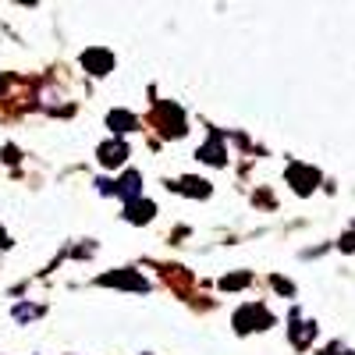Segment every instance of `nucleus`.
<instances>
[{
    "label": "nucleus",
    "mask_w": 355,
    "mask_h": 355,
    "mask_svg": "<svg viewBox=\"0 0 355 355\" xmlns=\"http://www.w3.org/2000/svg\"><path fill=\"white\" fill-rule=\"evenodd\" d=\"M270 323H274V320H270V313H266L263 306H245L239 316H234V327H239L242 334H245V331H252V327H256V331H263V327H270Z\"/></svg>",
    "instance_id": "obj_1"
},
{
    "label": "nucleus",
    "mask_w": 355,
    "mask_h": 355,
    "mask_svg": "<svg viewBox=\"0 0 355 355\" xmlns=\"http://www.w3.org/2000/svg\"><path fill=\"white\" fill-rule=\"evenodd\" d=\"M82 64L93 71V75H107V71L114 68V57H110L107 50H85V53H82Z\"/></svg>",
    "instance_id": "obj_2"
},
{
    "label": "nucleus",
    "mask_w": 355,
    "mask_h": 355,
    "mask_svg": "<svg viewBox=\"0 0 355 355\" xmlns=\"http://www.w3.org/2000/svg\"><path fill=\"white\" fill-rule=\"evenodd\" d=\"M110 192H114V196H121L125 202H132V199H139V192H142V178H139L135 171H128L117 185H110Z\"/></svg>",
    "instance_id": "obj_3"
},
{
    "label": "nucleus",
    "mask_w": 355,
    "mask_h": 355,
    "mask_svg": "<svg viewBox=\"0 0 355 355\" xmlns=\"http://www.w3.org/2000/svg\"><path fill=\"white\" fill-rule=\"evenodd\" d=\"M125 217L132 220V224H146L153 217V202L150 199H132L128 206H125Z\"/></svg>",
    "instance_id": "obj_4"
},
{
    "label": "nucleus",
    "mask_w": 355,
    "mask_h": 355,
    "mask_svg": "<svg viewBox=\"0 0 355 355\" xmlns=\"http://www.w3.org/2000/svg\"><path fill=\"white\" fill-rule=\"evenodd\" d=\"M125 157H128L125 142H107V146H100V160H103L107 167H117V164H125Z\"/></svg>",
    "instance_id": "obj_5"
},
{
    "label": "nucleus",
    "mask_w": 355,
    "mask_h": 355,
    "mask_svg": "<svg viewBox=\"0 0 355 355\" xmlns=\"http://www.w3.org/2000/svg\"><path fill=\"white\" fill-rule=\"evenodd\" d=\"M100 284H114V288H146V281L135 277V274H103Z\"/></svg>",
    "instance_id": "obj_6"
},
{
    "label": "nucleus",
    "mask_w": 355,
    "mask_h": 355,
    "mask_svg": "<svg viewBox=\"0 0 355 355\" xmlns=\"http://www.w3.org/2000/svg\"><path fill=\"white\" fill-rule=\"evenodd\" d=\"M288 178L295 182V189H299V192H309V185L316 182V171H309V167H291Z\"/></svg>",
    "instance_id": "obj_7"
},
{
    "label": "nucleus",
    "mask_w": 355,
    "mask_h": 355,
    "mask_svg": "<svg viewBox=\"0 0 355 355\" xmlns=\"http://www.w3.org/2000/svg\"><path fill=\"white\" fill-rule=\"evenodd\" d=\"M313 334H316V327H306V323H299V316H291V341L295 345H306Z\"/></svg>",
    "instance_id": "obj_8"
},
{
    "label": "nucleus",
    "mask_w": 355,
    "mask_h": 355,
    "mask_svg": "<svg viewBox=\"0 0 355 355\" xmlns=\"http://www.w3.org/2000/svg\"><path fill=\"white\" fill-rule=\"evenodd\" d=\"M110 128H114V132H132V128H135V117L125 114V110H114V114H110Z\"/></svg>",
    "instance_id": "obj_9"
},
{
    "label": "nucleus",
    "mask_w": 355,
    "mask_h": 355,
    "mask_svg": "<svg viewBox=\"0 0 355 355\" xmlns=\"http://www.w3.org/2000/svg\"><path fill=\"white\" fill-rule=\"evenodd\" d=\"M199 157H202V160H210V164H224V150H220V142L214 139L210 146H202Z\"/></svg>",
    "instance_id": "obj_10"
},
{
    "label": "nucleus",
    "mask_w": 355,
    "mask_h": 355,
    "mask_svg": "<svg viewBox=\"0 0 355 355\" xmlns=\"http://www.w3.org/2000/svg\"><path fill=\"white\" fill-rule=\"evenodd\" d=\"M220 284H224L227 291H234V288H242V284H249V274H239V277H224Z\"/></svg>",
    "instance_id": "obj_11"
},
{
    "label": "nucleus",
    "mask_w": 355,
    "mask_h": 355,
    "mask_svg": "<svg viewBox=\"0 0 355 355\" xmlns=\"http://www.w3.org/2000/svg\"><path fill=\"white\" fill-rule=\"evenodd\" d=\"M15 316H18V320H33V316H40V306H18Z\"/></svg>",
    "instance_id": "obj_12"
},
{
    "label": "nucleus",
    "mask_w": 355,
    "mask_h": 355,
    "mask_svg": "<svg viewBox=\"0 0 355 355\" xmlns=\"http://www.w3.org/2000/svg\"><path fill=\"white\" fill-rule=\"evenodd\" d=\"M0 245H8V234L4 231H0Z\"/></svg>",
    "instance_id": "obj_13"
},
{
    "label": "nucleus",
    "mask_w": 355,
    "mask_h": 355,
    "mask_svg": "<svg viewBox=\"0 0 355 355\" xmlns=\"http://www.w3.org/2000/svg\"><path fill=\"white\" fill-rule=\"evenodd\" d=\"M348 355H352V352H348Z\"/></svg>",
    "instance_id": "obj_14"
}]
</instances>
